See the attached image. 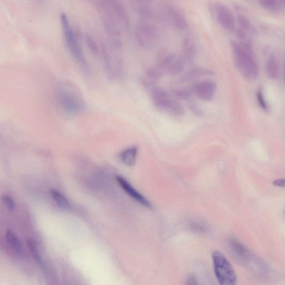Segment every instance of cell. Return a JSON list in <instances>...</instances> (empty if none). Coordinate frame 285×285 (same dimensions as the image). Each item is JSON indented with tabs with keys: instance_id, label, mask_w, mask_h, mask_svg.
<instances>
[{
	"instance_id": "cell-22",
	"label": "cell",
	"mask_w": 285,
	"mask_h": 285,
	"mask_svg": "<svg viewBox=\"0 0 285 285\" xmlns=\"http://www.w3.org/2000/svg\"><path fill=\"white\" fill-rule=\"evenodd\" d=\"M84 40L86 46H87L89 51L92 54L96 56L100 54L101 48L99 47L93 36L89 34H85L84 35Z\"/></svg>"
},
{
	"instance_id": "cell-27",
	"label": "cell",
	"mask_w": 285,
	"mask_h": 285,
	"mask_svg": "<svg viewBox=\"0 0 285 285\" xmlns=\"http://www.w3.org/2000/svg\"><path fill=\"white\" fill-rule=\"evenodd\" d=\"M174 95L181 100L187 101L191 97L190 92L186 89H178L174 91Z\"/></svg>"
},
{
	"instance_id": "cell-21",
	"label": "cell",
	"mask_w": 285,
	"mask_h": 285,
	"mask_svg": "<svg viewBox=\"0 0 285 285\" xmlns=\"http://www.w3.org/2000/svg\"><path fill=\"white\" fill-rule=\"evenodd\" d=\"M213 74L210 71L203 67H196L193 69H191L185 74L182 78V81H189V80L195 79L202 76L211 75Z\"/></svg>"
},
{
	"instance_id": "cell-5",
	"label": "cell",
	"mask_w": 285,
	"mask_h": 285,
	"mask_svg": "<svg viewBox=\"0 0 285 285\" xmlns=\"http://www.w3.org/2000/svg\"><path fill=\"white\" fill-rule=\"evenodd\" d=\"M150 92L152 102L159 109L177 116L184 113L183 105L163 88L154 86L150 89Z\"/></svg>"
},
{
	"instance_id": "cell-17",
	"label": "cell",
	"mask_w": 285,
	"mask_h": 285,
	"mask_svg": "<svg viewBox=\"0 0 285 285\" xmlns=\"http://www.w3.org/2000/svg\"><path fill=\"white\" fill-rule=\"evenodd\" d=\"M266 73L269 78L277 80L280 76V66L279 61L276 56L271 54L266 61Z\"/></svg>"
},
{
	"instance_id": "cell-1",
	"label": "cell",
	"mask_w": 285,
	"mask_h": 285,
	"mask_svg": "<svg viewBox=\"0 0 285 285\" xmlns=\"http://www.w3.org/2000/svg\"><path fill=\"white\" fill-rule=\"evenodd\" d=\"M94 6L101 17L105 34L110 44L115 49H121L123 45L122 28L113 14L108 0L96 1Z\"/></svg>"
},
{
	"instance_id": "cell-29",
	"label": "cell",
	"mask_w": 285,
	"mask_h": 285,
	"mask_svg": "<svg viewBox=\"0 0 285 285\" xmlns=\"http://www.w3.org/2000/svg\"><path fill=\"white\" fill-rule=\"evenodd\" d=\"M191 228L195 231L202 232L206 231V227L198 223H194L191 225Z\"/></svg>"
},
{
	"instance_id": "cell-11",
	"label": "cell",
	"mask_w": 285,
	"mask_h": 285,
	"mask_svg": "<svg viewBox=\"0 0 285 285\" xmlns=\"http://www.w3.org/2000/svg\"><path fill=\"white\" fill-rule=\"evenodd\" d=\"M110 9L122 28L129 30L131 28V21L126 6L119 0H108Z\"/></svg>"
},
{
	"instance_id": "cell-25",
	"label": "cell",
	"mask_w": 285,
	"mask_h": 285,
	"mask_svg": "<svg viewBox=\"0 0 285 285\" xmlns=\"http://www.w3.org/2000/svg\"><path fill=\"white\" fill-rule=\"evenodd\" d=\"M238 21L239 25V28L245 31L247 33L252 32V27L251 23L246 16L244 15H240L238 17Z\"/></svg>"
},
{
	"instance_id": "cell-2",
	"label": "cell",
	"mask_w": 285,
	"mask_h": 285,
	"mask_svg": "<svg viewBox=\"0 0 285 285\" xmlns=\"http://www.w3.org/2000/svg\"><path fill=\"white\" fill-rule=\"evenodd\" d=\"M59 102L68 113L78 114L86 107V102L82 92L73 82L62 83L58 89Z\"/></svg>"
},
{
	"instance_id": "cell-15",
	"label": "cell",
	"mask_w": 285,
	"mask_h": 285,
	"mask_svg": "<svg viewBox=\"0 0 285 285\" xmlns=\"http://www.w3.org/2000/svg\"><path fill=\"white\" fill-rule=\"evenodd\" d=\"M163 73L157 66L148 68L141 78V83L147 88H152L156 86Z\"/></svg>"
},
{
	"instance_id": "cell-16",
	"label": "cell",
	"mask_w": 285,
	"mask_h": 285,
	"mask_svg": "<svg viewBox=\"0 0 285 285\" xmlns=\"http://www.w3.org/2000/svg\"><path fill=\"white\" fill-rule=\"evenodd\" d=\"M197 52V46L194 40L189 37L185 38L182 44L181 57L184 63H191L196 58Z\"/></svg>"
},
{
	"instance_id": "cell-20",
	"label": "cell",
	"mask_w": 285,
	"mask_h": 285,
	"mask_svg": "<svg viewBox=\"0 0 285 285\" xmlns=\"http://www.w3.org/2000/svg\"><path fill=\"white\" fill-rule=\"evenodd\" d=\"M53 200L58 207L62 209L65 210H70L71 209V204L67 198L60 192L52 189L50 191Z\"/></svg>"
},
{
	"instance_id": "cell-4",
	"label": "cell",
	"mask_w": 285,
	"mask_h": 285,
	"mask_svg": "<svg viewBox=\"0 0 285 285\" xmlns=\"http://www.w3.org/2000/svg\"><path fill=\"white\" fill-rule=\"evenodd\" d=\"M235 66L245 78L255 81L258 77V67L250 51L236 42H232Z\"/></svg>"
},
{
	"instance_id": "cell-13",
	"label": "cell",
	"mask_w": 285,
	"mask_h": 285,
	"mask_svg": "<svg viewBox=\"0 0 285 285\" xmlns=\"http://www.w3.org/2000/svg\"><path fill=\"white\" fill-rule=\"evenodd\" d=\"M116 179L117 182L119 183L122 188L123 189V190L126 192V193L130 197L133 198V199L147 208L152 207L150 202H149L144 196H142L139 194L137 191H136L125 178L120 176H117Z\"/></svg>"
},
{
	"instance_id": "cell-28",
	"label": "cell",
	"mask_w": 285,
	"mask_h": 285,
	"mask_svg": "<svg viewBox=\"0 0 285 285\" xmlns=\"http://www.w3.org/2000/svg\"><path fill=\"white\" fill-rule=\"evenodd\" d=\"M2 200L4 203L5 204L6 207L9 210L12 211L16 208V204L12 198L8 195H4L2 197Z\"/></svg>"
},
{
	"instance_id": "cell-19",
	"label": "cell",
	"mask_w": 285,
	"mask_h": 285,
	"mask_svg": "<svg viewBox=\"0 0 285 285\" xmlns=\"http://www.w3.org/2000/svg\"><path fill=\"white\" fill-rule=\"evenodd\" d=\"M138 154L137 147H134L127 149L121 154L122 162L125 165L131 167L134 164Z\"/></svg>"
},
{
	"instance_id": "cell-6",
	"label": "cell",
	"mask_w": 285,
	"mask_h": 285,
	"mask_svg": "<svg viewBox=\"0 0 285 285\" xmlns=\"http://www.w3.org/2000/svg\"><path fill=\"white\" fill-rule=\"evenodd\" d=\"M212 258L215 274L220 284L236 285V273L230 262L224 254L216 251L213 252Z\"/></svg>"
},
{
	"instance_id": "cell-14",
	"label": "cell",
	"mask_w": 285,
	"mask_h": 285,
	"mask_svg": "<svg viewBox=\"0 0 285 285\" xmlns=\"http://www.w3.org/2000/svg\"><path fill=\"white\" fill-rule=\"evenodd\" d=\"M134 3L140 20L152 22L155 19L156 16V12L150 2L137 1Z\"/></svg>"
},
{
	"instance_id": "cell-3",
	"label": "cell",
	"mask_w": 285,
	"mask_h": 285,
	"mask_svg": "<svg viewBox=\"0 0 285 285\" xmlns=\"http://www.w3.org/2000/svg\"><path fill=\"white\" fill-rule=\"evenodd\" d=\"M60 21L64 38L70 54L84 70L89 72V63L80 45L78 34L73 29L69 17L64 12L61 13Z\"/></svg>"
},
{
	"instance_id": "cell-26",
	"label": "cell",
	"mask_w": 285,
	"mask_h": 285,
	"mask_svg": "<svg viewBox=\"0 0 285 285\" xmlns=\"http://www.w3.org/2000/svg\"><path fill=\"white\" fill-rule=\"evenodd\" d=\"M256 98L259 107L265 111H268V104L266 102L263 92L261 90H257L256 92Z\"/></svg>"
},
{
	"instance_id": "cell-23",
	"label": "cell",
	"mask_w": 285,
	"mask_h": 285,
	"mask_svg": "<svg viewBox=\"0 0 285 285\" xmlns=\"http://www.w3.org/2000/svg\"><path fill=\"white\" fill-rule=\"evenodd\" d=\"M6 239L12 249H14L18 253H22V249L20 241L13 232L8 230L6 233Z\"/></svg>"
},
{
	"instance_id": "cell-10",
	"label": "cell",
	"mask_w": 285,
	"mask_h": 285,
	"mask_svg": "<svg viewBox=\"0 0 285 285\" xmlns=\"http://www.w3.org/2000/svg\"><path fill=\"white\" fill-rule=\"evenodd\" d=\"M163 15L165 20L173 28L183 31L188 28V22L183 12L177 6L167 4L163 7Z\"/></svg>"
},
{
	"instance_id": "cell-12",
	"label": "cell",
	"mask_w": 285,
	"mask_h": 285,
	"mask_svg": "<svg viewBox=\"0 0 285 285\" xmlns=\"http://www.w3.org/2000/svg\"><path fill=\"white\" fill-rule=\"evenodd\" d=\"M195 91L197 96L203 101L209 102L213 98L217 84L212 80H204L195 85Z\"/></svg>"
},
{
	"instance_id": "cell-9",
	"label": "cell",
	"mask_w": 285,
	"mask_h": 285,
	"mask_svg": "<svg viewBox=\"0 0 285 285\" xmlns=\"http://www.w3.org/2000/svg\"><path fill=\"white\" fill-rule=\"evenodd\" d=\"M209 11L216 21L223 28L233 31L236 27V20L232 12L226 5L212 3L209 5Z\"/></svg>"
},
{
	"instance_id": "cell-8",
	"label": "cell",
	"mask_w": 285,
	"mask_h": 285,
	"mask_svg": "<svg viewBox=\"0 0 285 285\" xmlns=\"http://www.w3.org/2000/svg\"><path fill=\"white\" fill-rule=\"evenodd\" d=\"M184 63L181 57L168 51H160L157 55V65L163 74L176 76L184 69Z\"/></svg>"
},
{
	"instance_id": "cell-31",
	"label": "cell",
	"mask_w": 285,
	"mask_h": 285,
	"mask_svg": "<svg viewBox=\"0 0 285 285\" xmlns=\"http://www.w3.org/2000/svg\"><path fill=\"white\" fill-rule=\"evenodd\" d=\"M273 184L276 186L284 187L285 181L284 179H277L274 182Z\"/></svg>"
},
{
	"instance_id": "cell-18",
	"label": "cell",
	"mask_w": 285,
	"mask_h": 285,
	"mask_svg": "<svg viewBox=\"0 0 285 285\" xmlns=\"http://www.w3.org/2000/svg\"><path fill=\"white\" fill-rule=\"evenodd\" d=\"M260 5L266 10L273 13H280L285 9L284 0H262Z\"/></svg>"
},
{
	"instance_id": "cell-24",
	"label": "cell",
	"mask_w": 285,
	"mask_h": 285,
	"mask_svg": "<svg viewBox=\"0 0 285 285\" xmlns=\"http://www.w3.org/2000/svg\"><path fill=\"white\" fill-rule=\"evenodd\" d=\"M231 245L234 253L240 257H245L247 255V250L245 246L236 240L232 239Z\"/></svg>"
},
{
	"instance_id": "cell-30",
	"label": "cell",
	"mask_w": 285,
	"mask_h": 285,
	"mask_svg": "<svg viewBox=\"0 0 285 285\" xmlns=\"http://www.w3.org/2000/svg\"><path fill=\"white\" fill-rule=\"evenodd\" d=\"M185 285H198L196 278L193 276H189L187 278Z\"/></svg>"
},
{
	"instance_id": "cell-7",
	"label": "cell",
	"mask_w": 285,
	"mask_h": 285,
	"mask_svg": "<svg viewBox=\"0 0 285 285\" xmlns=\"http://www.w3.org/2000/svg\"><path fill=\"white\" fill-rule=\"evenodd\" d=\"M136 41L142 49H148L156 44L159 38V30L151 21L140 20L135 27Z\"/></svg>"
}]
</instances>
